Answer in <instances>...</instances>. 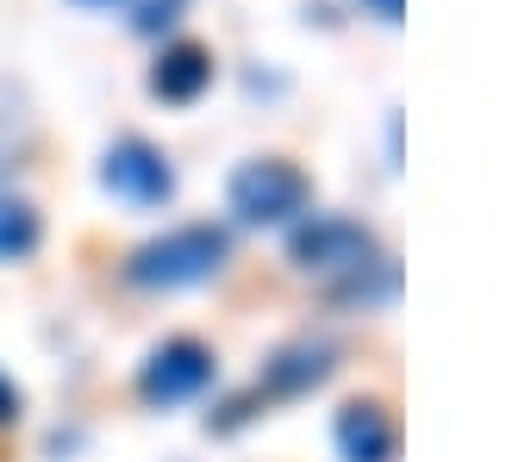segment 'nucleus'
Segmentation results:
<instances>
[{
    "label": "nucleus",
    "instance_id": "obj_7",
    "mask_svg": "<svg viewBox=\"0 0 512 462\" xmlns=\"http://www.w3.org/2000/svg\"><path fill=\"white\" fill-rule=\"evenodd\" d=\"M213 82V50L207 44H169L157 69H150V94L169 100V107H188V100H200Z\"/></svg>",
    "mask_w": 512,
    "mask_h": 462
},
{
    "label": "nucleus",
    "instance_id": "obj_2",
    "mask_svg": "<svg viewBox=\"0 0 512 462\" xmlns=\"http://www.w3.org/2000/svg\"><path fill=\"white\" fill-rule=\"evenodd\" d=\"M306 200H313V182L281 157H256L232 175V213L244 225H294Z\"/></svg>",
    "mask_w": 512,
    "mask_h": 462
},
{
    "label": "nucleus",
    "instance_id": "obj_10",
    "mask_svg": "<svg viewBox=\"0 0 512 462\" xmlns=\"http://www.w3.org/2000/svg\"><path fill=\"white\" fill-rule=\"evenodd\" d=\"M182 19V0H144L138 7V32H163V25Z\"/></svg>",
    "mask_w": 512,
    "mask_h": 462
},
{
    "label": "nucleus",
    "instance_id": "obj_3",
    "mask_svg": "<svg viewBox=\"0 0 512 462\" xmlns=\"http://www.w3.org/2000/svg\"><path fill=\"white\" fill-rule=\"evenodd\" d=\"M288 250H294V263L306 275H338V281L363 275L375 263V238L356 219H338V213H319V219L294 225V244Z\"/></svg>",
    "mask_w": 512,
    "mask_h": 462
},
{
    "label": "nucleus",
    "instance_id": "obj_8",
    "mask_svg": "<svg viewBox=\"0 0 512 462\" xmlns=\"http://www.w3.org/2000/svg\"><path fill=\"white\" fill-rule=\"evenodd\" d=\"M44 244V219L32 213V200L0 194V263H25Z\"/></svg>",
    "mask_w": 512,
    "mask_h": 462
},
{
    "label": "nucleus",
    "instance_id": "obj_5",
    "mask_svg": "<svg viewBox=\"0 0 512 462\" xmlns=\"http://www.w3.org/2000/svg\"><path fill=\"white\" fill-rule=\"evenodd\" d=\"M100 182H107V194L132 200V207H163L175 194V169L150 138H119L107 150V163H100Z\"/></svg>",
    "mask_w": 512,
    "mask_h": 462
},
{
    "label": "nucleus",
    "instance_id": "obj_6",
    "mask_svg": "<svg viewBox=\"0 0 512 462\" xmlns=\"http://www.w3.org/2000/svg\"><path fill=\"white\" fill-rule=\"evenodd\" d=\"M338 450H344V462H394L400 431L388 419V406L381 400H350L338 413Z\"/></svg>",
    "mask_w": 512,
    "mask_h": 462
},
{
    "label": "nucleus",
    "instance_id": "obj_13",
    "mask_svg": "<svg viewBox=\"0 0 512 462\" xmlns=\"http://www.w3.org/2000/svg\"><path fill=\"white\" fill-rule=\"evenodd\" d=\"M82 7H113V0H82Z\"/></svg>",
    "mask_w": 512,
    "mask_h": 462
},
{
    "label": "nucleus",
    "instance_id": "obj_9",
    "mask_svg": "<svg viewBox=\"0 0 512 462\" xmlns=\"http://www.w3.org/2000/svg\"><path fill=\"white\" fill-rule=\"evenodd\" d=\"M325 375H331L325 350H313V344H294V350H281L275 363H269V394H300V388H319Z\"/></svg>",
    "mask_w": 512,
    "mask_h": 462
},
{
    "label": "nucleus",
    "instance_id": "obj_11",
    "mask_svg": "<svg viewBox=\"0 0 512 462\" xmlns=\"http://www.w3.org/2000/svg\"><path fill=\"white\" fill-rule=\"evenodd\" d=\"M13 419H19V388L0 375V425H13Z\"/></svg>",
    "mask_w": 512,
    "mask_h": 462
},
{
    "label": "nucleus",
    "instance_id": "obj_4",
    "mask_svg": "<svg viewBox=\"0 0 512 462\" xmlns=\"http://www.w3.org/2000/svg\"><path fill=\"white\" fill-rule=\"evenodd\" d=\"M207 381H213V350L200 338H169V344L150 350V363L138 369V394L150 406H182L207 388Z\"/></svg>",
    "mask_w": 512,
    "mask_h": 462
},
{
    "label": "nucleus",
    "instance_id": "obj_12",
    "mask_svg": "<svg viewBox=\"0 0 512 462\" xmlns=\"http://www.w3.org/2000/svg\"><path fill=\"white\" fill-rule=\"evenodd\" d=\"M356 7H363V13H375L381 25H394V19H400V0H356Z\"/></svg>",
    "mask_w": 512,
    "mask_h": 462
},
{
    "label": "nucleus",
    "instance_id": "obj_1",
    "mask_svg": "<svg viewBox=\"0 0 512 462\" xmlns=\"http://www.w3.org/2000/svg\"><path fill=\"white\" fill-rule=\"evenodd\" d=\"M225 250H232V244H225L219 225H175V231H163V238H150L132 263H125V275H132L138 288L175 294V288H194V281L219 275Z\"/></svg>",
    "mask_w": 512,
    "mask_h": 462
}]
</instances>
